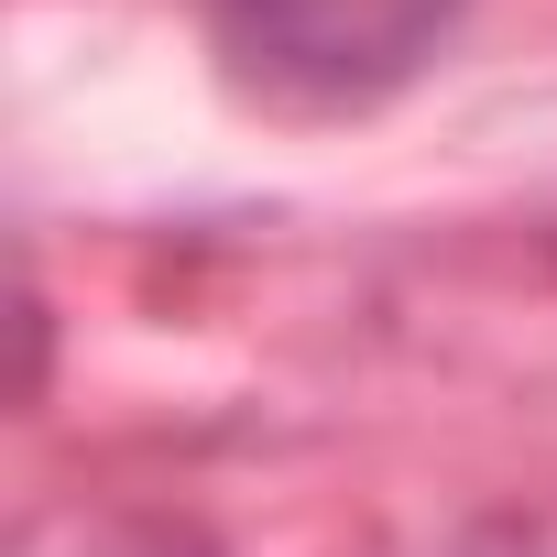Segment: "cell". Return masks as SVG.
<instances>
[{"label":"cell","instance_id":"cell-1","mask_svg":"<svg viewBox=\"0 0 557 557\" xmlns=\"http://www.w3.org/2000/svg\"><path fill=\"white\" fill-rule=\"evenodd\" d=\"M448 23L459 0H219V45L240 88L285 110H361L405 88Z\"/></svg>","mask_w":557,"mask_h":557}]
</instances>
